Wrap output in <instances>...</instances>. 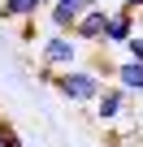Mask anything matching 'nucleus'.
Segmentation results:
<instances>
[{
  "label": "nucleus",
  "instance_id": "7",
  "mask_svg": "<svg viewBox=\"0 0 143 147\" xmlns=\"http://www.w3.org/2000/svg\"><path fill=\"white\" fill-rule=\"evenodd\" d=\"M113 82H117V87H126L130 95H143V61L126 56L121 65H113Z\"/></svg>",
  "mask_w": 143,
  "mask_h": 147
},
{
  "label": "nucleus",
  "instance_id": "6",
  "mask_svg": "<svg viewBox=\"0 0 143 147\" xmlns=\"http://www.w3.org/2000/svg\"><path fill=\"white\" fill-rule=\"evenodd\" d=\"M48 22H52V30H74L78 26V18L87 13L83 5H74V0H48Z\"/></svg>",
  "mask_w": 143,
  "mask_h": 147
},
{
  "label": "nucleus",
  "instance_id": "13",
  "mask_svg": "<svg viewBox=\"0 0 143 147\" xmlns=\"http://www.w3.org/2000/svg\"><path fill=\"white\" fill-rule=\"evenodd\" d=\"M100 5H104V0H100Z\"/></svg>",
  "mask_w": 143,
  "mask_h": 147
},
{
  "label": "nucleus",
  "instance_id": "11",
  "mask_svg": "<svg viewBox=\"0 0 143 147\" xmlns=\"http://www.w3.org/2000/svg\"><path fill=\"white\" fill-rule=\"evenodd\" d=\"M126 56H134V61H143V35H134V39L126 43Z\"/></svg>",
  "mask_w": 143,
  "mask_h": 147
},
{
  "label": "nucleus",
  "instance_id": "12",
  "mask_svg": "<svg viewBox=\"0 0 143 147\" xmlns=\"http://www.w3.org/2000/svg\"><path fill=\"white\" fill-rule=\"evenodd\" d=\"M121 9H134V13H143V0H117Z\"/></svg>",
  "mask_w": 143,
  "mask_h": 147
},
{
  "label": "nucleus",
  "instance_id": "8",
  "mask_svg": "<svg viewBox=\"0 0 143 147\" xmlns=\"http://www.w3.org/2000/svg\"><path fill=\"white\" fill-rule=\"evenodd\" d=\"M48 9V0H0V22H22V18H39Z\"/></svg>",
  "mask_w": 143,
  "mask_h": 147
},
{
  "label": "nucleus",
  "instance_id": "2",
  "mask_svg": "<svg viewBox=\"0 0 143 147\" xmlns=\"http://www.w3.org/2000/svg\"><path fill=\"white\" fill-rule=\"evenodd\" d=\"M83 52H87V43L74 30H52V35L39 39V65H52V69L83 65Z\"/></svg>",
  "mask_w": 143,
  "mask_h": 147
},
{
  "label": "nucleus",
  "instance_id": "3",
  "mask_svg": "<svg viewBox=\"0 0 143 147\" xmlns=\"http://www.w3.org/2000/svg\"><path fill=\"white\" fill-rule=\"evenodd\" d=\"M130 100H134V95H130L126 87H117V82L108 87V82H104V91L96 95L91 113H96L100 125H121V121H130Z\"/></svg>",
  "mask_w": 143,
  "mask_h": 147
},
{
  "label": "nucleus",
  "instance_id": "9",
  "mask_svg": "<svg viewBox=\"0 0 143 147\" xmlns=\"http://www.w3.org/2000/svg\"><path fill=\"white\" fill-rule=\"evenodd\" d=\"M18 39H22V43H39V39H43L39 26H35V18H22V22H18Z\"/></svg>",
  "mask_w": 143,
  "mask_h": 147
},
{
  "label": "nucleus",
  "instance_id": "5",
  "mask_svg": "<svg viewBox=\"0 0 143 147\" xmlns=\"http://www.w3.org/2000/svg\"><path fill=\"white\" fill-rule=\"evenodd\" d=\"M134 35H139V13H134V9H121V5H117V9H113V18H108L104 43H108V48H126V43H130Z\"/></svg>",
  "mask_w": 143,
  "mask_h": 147
},
{
  "label": "nucleus",
  "instance_id": "1",
  "mask_svg": "<svg viewBox=\"0 0 143 147\" xmlns=\"http://www.w3.org/2000/svg\"><path fill=\"white\" fill-rule=\"evenodd\" d=\"M52 87L69 104H96V95L104 91V74H100V65H69V69H56Z\"/></svg>",
  "mask_w": 143,
  "mask_h": 147
},
{
  "label": "nucleus",
  "instance_id": "4",
  "mask_svg": "<svg viewBox=\"0 0 143 147\" xmlns=\"http://www.w3.org/2000/svg\"><path fill=\"white\" fill-rule=\"evenodd\" d=\"M108 18H113V9L108 5H91L83 18H78V26H74V35L87 43V48H96V43H104V30H108Z\"/></svg>",
  "mask_w": 143,
  "mask_h": 147
},
{
  "label": "nucleus",
  "instance_id": "10",
  "mask_svg": "<svg viewBox=\"0 0 143 147\" xmlns=\"http://www.w3.org/2000/svg\"><path fill=\"white\" fill-rule=\"evenodd\" d=\"M0 147H26V143H22V134H18L9 121H0Z\"/></svg>",
  "mask_w": 143,
  "mask_h": 147
}]
</instances>
